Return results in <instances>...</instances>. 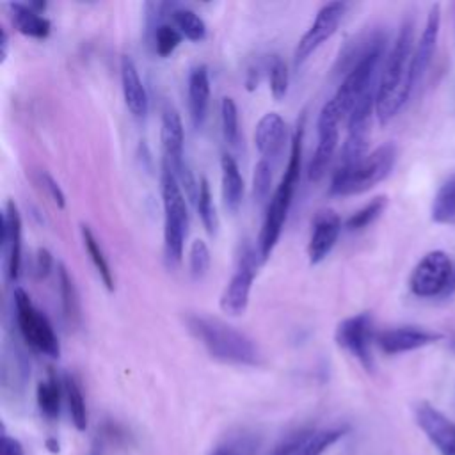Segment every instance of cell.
Returning <instances> with one entry per match:
<instances>
[{
	"instance_id": "6da1fadb",
	"label": "cell",
	"mask_w": 455,
	"mask_h": 455,
	"mask_svg": "<svg viewBox=\"0 0 455 455\" xmlns=\"http://www.w3.org/2000/svg\"><path fill=\"white\" fill-rule=\"evenodd\" d=\"M414 44V21L403 20L379 76L375 116L380 124H387L412 94L409 87V73Z\"/></svg>"
},
{
	"instance_id": "7a4b0ae2",
	"label": "cell",
	"mask_w": 455,
	"mask_h": 455,
	"mask_svg": "<svg viewBox=\"0 0 455 455\" xmlns=\"http://www.w3.org/2000/svg\"><path fill=\"white\" fill-rule=\"evenodd\" d=\"M187 329L206 348V352L222 363L240 366L261 364V352L258 345L242 331L233 325L208 316V315H187Z\"/></svg>"
},
{
	"instance_id": "3957f363",
	"label": "cell",
	"mask_w": 455,
	"mask_h": 455,
	"mask_svg": "<svg viewBox=\"0 0 455 455\" xmlns=\"http://www.w3.org/2000/svg\"><path fill=\"white\" fill-rule=\"evenodd\" d=\"M302 137H304V124H297V130L291 137V146H290V156L286 164V171L274 190L272 197L267 203V212L263 217V224L259 229L258 236V254L261 263L268 259L272 254L283 226L288 217V210L291 204V197L295 192V187L300 178V162H302Z\"/></svg>"
},
{
	"instance_id": "277c9868",
	"label": "cell",
	"mask_w": 455,
	"mask_h": 455,
	"mask_svg": "<svg viewBox=\"0 0 455 455\" xmlns=\"http://www.w3.org/2000/svg\"><path fill=\"white\" fill-rule=\"evenodd\" d=\"M386 55V36L382 32H375L370 46L366 48L363 57L345 73V78L332 98L341 114V119H348L357 101L366 92L379 87V76Z\"/></svg>"
},
{
	"instance_id": "5b68a950",
	"label": "cell",
	"mask_w": 455,
	"mask_h": 455,
	"mask_svg": "<svg viewBox=\"0 0 455 455\" xmlns=\"http://www.w3.org/2000/svg\"><path fill=\"white\" fill-rule=\"evenodd\" d=\"M160 188L164 206V252L171 265H178L188 233V199L165 162L162 165Z\"/></svg>"
},
{
	"instance_id": "8992f818",
	"label": "cell",
	"mask_w": 455,
	"mask_h": 455,
	"mask_svg": "<svg viewBox=\"0 0 455 455\" xmlns=\"http://www.w3.org/2000/svg\"><path fill=\"white\" fill-rule=\"evenodd\" d=\"M396 162V148L387 142L368 153L361 162L347 169H336L329 194L331 196H354L373 188L384 181Z\"/></svg>"
},
{
	"instance_id": "52a82bcc",
	"label": "cell",
	"mask_w": 455,
	"mask_h": 455,
	"mask_svg": "<svg viewBox=\"0 0 455 455\" xmlns=\"http://www.w3.org/2000/svg\"><path fill=\"white\" fill-rule=\"evenodd\" d=\"M12 300L18 331L23 341L36 352L57 359L60 355V343L46 315L34 306L30 295L21 286L14 288Z\"/></svg>"
},
{
	"instance_id": "ba28073f",
	"label": "cell",
	"mask_w": 455,
	"mask_h": 455,
	"mask_svg": "<svg viewBox=\"0 0 455 455\" xmlns=\"http://www.w3.org/2000/svg\"><path fill=\"white\" fill-rule=\"evenodd\" d=\"M453 265L455 263L444 251L435 249L427 252L411 272V291L421 299L444 295L453 272Z\"/></svg>"
},
{
	"instance_id": "9c48e42d",
	"label": "cell",
	"mask_w": 455,
	"mask_h": 455,
	"mask_svg": "<svg viewBox=\"0 0 455 455\" xmlns=\"http://www.w3.org/2000/svg\"><path fill=\"white\" fill-rule=\"evenodd\" d=\"M258 263H261L258 251H254L251 245H245L238 256L236 272L231 275L226 288L222 290L219 300L222 313L229 316H240L245 313Z\"/></svg>"
},
{
	"instance_id": "30bf717a",
	"label": "cell",
	"mask_w": 455,
	"mask_h": 455,
	"mask_svg": "<svg viewBox=\"0 0 455 455\" xmlns=\"http://www.w3.org/2000/svg\"><path fill=\"white\" fill-rule=\"evenodd\" d=\"M373 320L370 313H357L341 320L334 331V339L339 348L348 352L359 364L371 371L373 370V354L371 345L375 341Z\"/></svg>"
},
{
	"instance_id": "8fae6325",
	"label": "cell",
	"mask_w": 455,
	"mask_h": 455,
	"mask_svg": "<svg viewBox=\"0 0 455 455\" xmlns=\"http://www.w3.org/2000/svg\"><path fill=\"white\" fill-rule=\"evenodd\" d=\"M339 119H341V114L334 100L331 98L327 103H323L316 121L318 144L307 167V178L313 183L320 181L325 176V171L334 156V151L338 148V139H339V132H338Z\"/></svg>"
},
{
	"instance_id": "7c38bea8",
	"label": "cell",
	"mask_w": 455,
	"mask_h": 455,
	"mask_svg": "<svg viewBox=\"0 0 455 455\" xmlns=\"http://www.w3.org/2000/svg\"><path fill=\"white\" fill-rule=\"evenodd\" d=\"M347 12V4L345 2H331L325 4L315 16L311 27L304 32V36L299 39L295 53H293V62L295 68L302 66L339 27Z\"/></svg>"
},
{
	"instance_id": "4fadbf2b",
	"label": "cell",
	"mask_w": 455,
	"mask_h": 455,
	"mask_svg": "<svg viewBox=\"0 0 455 455\" xmlns=\"http://www.w3.org/2000/svg\"><path fill=\"white\" fill-rule=\"evenodd\" d=\"M439 32H441V5L434 4L427 14L423 30L414 44V52H412V60H411V73H409V87L411 92L416 89V85L421 82V78L425 76L427 69L432 64L434 53H435V46H437V39H439Z\"/></svg>"
},
{
	"instance_id": "5bb4252c",
	"label": "cell",
	"mask_w": 455,
	"mask_h": 455,
	"mask_svg": "<svg viewBox=\"0 0 455 455\" xmlns=\"http://www.w3.org/2000/svg\"><path fill=\"white\" fill-rule=\"evenodd\" d=\"M414 418L418 427L428 437L441 455H455V423L450 421L439 409L428 402L414 405Z\"/></svg>"
},
{
	"instance_id": "9a60e30c",
	"label": "cell",
	"mask_w": 455,
	"mask_h": 455,
	"mask_svg": "<svg viewBox=\"0 0 455 455\" xmlns=\"http://www.w3.org/2000/svg\"><path fill=\"white\" fill-rule=\"evenodd\" d=\"M443 339L441 332L416 327V325H402L393 329H384L375 334L377 347L389 355L418 350L428 345H434Z\"/></svg>"
},
{
	"instance_id": "2e32d148",
	"label": "cell",
	"mask_w": 455,
	"mask_h": 455,
	"mask_svg": "<svg viewBox=\"0 0 455 455\" xmlns=\"http://www.w3.org/2000/svg\"><path fill=\"white\" fill-rule=\"evenodd\" d=\"M2 252L5 256V272L11 281L20 277L21 270V217L12 199L5 203L0 228Z\"/></svg>"
},
{
	"instance_id": "e0dca14e",
	"label": "cell",
	"mask_w": 455,
	"mask_h": 455,
	"mask_svg": "<svg viewBox=\"0 0 455 455\" xmlns=\"http://www.w3.org/2000/svg\"><path fill=\"white\" fill-rule=\"evenodd\" d=\"M339 233H341V219L334 210L325 208L315 215L313 231L307 243L309 265H318L329 256V252L338 242Z\"/></svg>"
},
{
	"instance_id": "ac0fdd59",
	"label": "cell",
	"mask_w": 455,
	"mask_h": 455,
	"mask_svg": "<svg viewBox=\"0 0 455 455\" xmlns=\"http://www.w3.org/2000/svg\"><path fill=\"white\" fill-rule=\"evenodd\" d=\"M160 140L164 149V162L176 171L185 164L183 148H185V128L181 116L172 105H165L162 110L160 123Z\"/></svg>"
},
{
	"instance_id": "d6986e66",
	"label": "cell",
	"mask_w": 455,
	"mask_h": 455,
	"mask_svg": "<svg viewBox=\"0 0 455 455\" xmlns=\"http://www.w3.org/2000/svg\"><path fill=\"white\" fill-rule=\"evenodd\" d=\"M288 137V128L284 119L277 112H267L256 124L254 130V146L261 158L272 160L277 158L284 148Z\"/></svg>"
},
{
	"instance_id": "ffe728a7",
	"label": "cell",
	"mask_w": 455,
	"mask_h": 455,
	"mask_svg": "<svg viewBox=\"0 0 455 455\" xmlns=\"http://www.w3.org/2000/svg\"><path fill=\"white\" fill-rule=\"evenodd\" d=\"M121 87L124 105L130 110V114L137 119H144L149 110V98L140 80L139 69L130 55L121 57Z\"/></svg>"
},
{
	"instance_id": "44dd1931",
	"label": "cell",
	"mask_w": 455,
	"mask_h": 455,
	"mask_svg": "<svg viewBox=\"0 0 455 455\" xmlns=\"http://www.w3.org/2000/svg\"><path fill=\"white\" fill-rule=\"evenodd\" d=\"M210 103V73L204 64H197L188 75V112L194 128H201L206 121Z\"/></svg>"
},
{
	"instance_id": "7402d4cb",
	"label": "cell",
	"mask_w": 455,
	"mask_h": 455,
	"mask_svg": "<svg viewBox=\"0 0 455 455\" xmlns=\"http://www.w3.org/2000/svg\"><path fill=\"white\" fill-rule=\"evenodd\" d=\"M9 11H11L12 25L20 34L34 39H44L50 36V30H52L50 20L44 18L36 9H32L30 4L14 2V4H9Z\"/></svg>"
},
{
	"instance_id": "603a6c76",
	"label": "cell",
	"mask_w": 455,
	"mask_h": 455,
	"mask_svg": "<svg viewBox=\"0 0 455 455\" xmlns=\"http://www.w3.org/2000/svg\"><path fill=\"white\" fill-rule=\"evenodd\" d=\"M220 183L224 208L229 213H235L243 199V178L236 160L231 155H222L220 158Z\"/></svg>"
},
{
	"instance_id": "cb8c5ba5",
	"label": "cell",
	"mask_w": 455,
	"mask_h": 455,
	"mask_svg": "<svg viewBox=\"0 0 455 455\" xmlns=\"http://www.w3.org/2000/svg\"><path fill=\"white\" fill-rule=\"evenodd\" d=\"M430 217L435 224L455 226V174H451L432 199Z\"/></svg>"
},
{
	"instance_id": "d4e9b609",
	"label": "cell",
	"mask_w": 455,
	"mask_h": 455,
	"mask_svg": "<svg viewBox=\"0 0 455 455\" xmlns=\"http://www.w3.org/2000/svg\"><path fill=\"white\" fill-rule=\"evenodd\" d=\"M62 387L60 382L53 373H50L44 380L37 384L36 398H37V407L43 414L44 419L55 421L60 414V402H62Z\"/></svg>"
},
{
	"instance_id": "484cf974",
	"label": "cell",
	"mask_w": 455,
	"mask_h": 455,
	"mask_svg": "<svg viewBox=\"0 0 455 455\" xmlns=\"http://www.w3.org/2000/svg\"><path fill=\"white\" fill-rule=\"evenodd\" d=\"M80 235H82V240H84V247L89 254V259L92 261L101 283L105 284V288L108 291H114V275H112V268L105 258V252L100 245V242L96 240L94 233L91 231V228L87 224H80Z\"/></svg>"
},
{
	"instance_id": "4316f807",
	"label": "cell",
	"mask_w": 455,
	"mask_h": 455,
	"mask_svg": "<svg viewBox=\"0 0 455 455\" xmlns=\"http://www.w3.org/2000/svg\"><path fill=\"white\" fill-rule=\"evenodd\" d=\"M169 18H171V23L181 32V36L185 39L199 43L206 37V25H204L203 18L197 12H194L192 9L174 5Z\"/></svg>"
},
{
	"instance_id": "83f0119b",
	"label": "cell",
	"mask_w": 455,
	"mask_h": 455,
	"mask_svg": "<svg viewBox=\"0 0 455 455\" xmlns=\"http://www.w3.org/2000/svg\"><path fill=\"white\" fill-rule=\"evenodd\" d=\"M57 281H59V293H60L64 316L69 323H78V320H80L78 291L75 288V283H73L68 268L62 263L57 265Z\"/></svg>"
},
{
	"instance_id": "f1b7e54d",
	"label": "cell",
	"mask_w": 455,
	"mask_h": 455,
	"mask_svg": "<svg viewBox=\"0 0 455 455\" xmlns=\"http://www.w3.org/2000/svg\"><path fill=\"white\" fill-rule=\"evenodd\" d=\"M62 386H64V393H66L71 421H73L76 430L84 432L87 428V421L89 419H87V405H85V398H84L82 387H80L78 380L73 375H66Z\"/></svg>"
},
{
	"instance_id": "f546056e",
	"label": "cell",
	"mask_w": 455,
	"mask_h": 455,
	"mask_svg": "<svg viewBox=\"0 0 455 455\" xmlns=\"http://www.w3.org/2000/svg\"><path fill=\"white\" fill-rule=\"evenodd\" d=\"M196 210L199 213V219L203 222L204 231L213 236L217 233L219 228V217H217V210L213 204V196L210 190V183L204 176H201L199 180V192H197V201H196Z\"/></svg>"
},
{
	"instance_id": "4dcf8cb0",
	"label": "cell",
	"mask_w": 455,
	"mask_h": 455,
	"mask_svg": "<svg viewBox=\"0 0 455 455\" xmlns=\"http://www.w3.org/2000/svg\"><path fill=\"white\" fill-rule=\"evenodd\" d=\"M387 206V197L386 196H377L371 201H368L363 208H359L357 212H354L347 220H345V228L348 231H361L368 226H371L386 210Z\"/></svg>"
},
{
	"instance_id": "1f68e13d",
	"label": "cell",
	"mask_w": 455,
	"mask_h": 455,
	"mask_svg": "<svg viewBox=\"0 0 455 455\" xmlns=\"http://www.w3.org/2000/svg\"><path fill=\"white\" fill-rule=\"evenodd\" d=\"M151 44L156 52V55L160 57H169L183 41L181 32L172 25V23H162L155 28V32L151 34Z\"/></svg>"
},
{
	"instance_id": "d6a6232c",
	"label": "cell",
	"mask_w": 455,
	"mask_h": 455,
	"mask_svg": "<svg viewBox=\"0 0 455 455\" xmlns=\"http://www.w3.org/2000/svg\"><path fill=\"white\" fill-rule=\"evenodd\" d=\"M220 124H222V135L224 140L229 146H236L240 139V128H238V107L233 98L226 96L220 101Z\"/></svg>"
},
{
	"instance_id": "836d02e7",
	"label": "cell",
	"mask_w": 455,
	"mask_h": 455,
	"mask_svg": "<svg viewBox=\"0 0 455 455\" xmlns=\"http://www.w3.org/2000/svg\"><path fill=\"white\" fill-rule=\"evenodd\" d=\"M268 80H270V92L274 100H283L288 92V84H290V75L286 62L274 55L268 62Z\"/></svg>"
},
{
	"instance_id": "e575fe53",
	"label": "cell",
	"mask_w": 455,
	"mask_h": 455,
	"mask_svg": "<svg viewBox=\"0 0 455 455\" xmlns=\"http://www.w3.org/2000/svg\"><path fill=\"white\" fill-rule=\"evenodd\" d=\"M210 249L206 245L204 240L197 238L192 242L190 251H188V268H190V275L192 279L199 281L206 275L208 268H210Z\"/></svg>"
},
{
	"instance_id": "d590c367",
	"label": "cell",
	"mask_w": 455,
	"mask_h": 455,
	"mask_svg": "<svg viewBox=\"0 0 455 455\" xmlns=\"http://www.w3.org/2000/svg\"><path fill=\"white\" fill-rule=\"evenodd\" d=\"M272 187V164L265 158H261L254 165L252 174V197L256 203H265L268 199Z\"/></svg>"
},
{
	"instance_id": "8d00e7d4",
	"label": "cell",
	"mask_w": 455,
	"mask_h": 455,
	"mask_svg": "<svg viewBox=\"0 0 455 455\" xmlns=\"http://www.w3.org/2000/svg\"><path fill=\"white\" fill-rule=\"evenodd\" d=\"M313 432V428H300L295 432L286 434L270 451L268 455H297V451L300 450V446L306 443V439L309 437V434Z\"/></svg>"
},
{
	"instance_id": "74e56055",
	"label": "cell",
	"mask_w": 455,
	"mask_h": 455,
	"mask_svg": "<svg viewBox=\"0 0 455 455\" xmlns=\"http://www.w3.org/2000/svg\"><path fill=\"white\" fill-rule=\"evenodd\" d=\"M52 267H53V258H52V252L44 247H39L37 252H36V258H34V275L37 279H46L48 274L52 272Z\"/></svg>"
},
{
	"instance_id": "f35d334b",
	"label": "cell",
	"mask_w": 455,
	"mask_h": 455,
	"mask_svg": "<svg viewBox=\"0 0 455 455\" xmlns=\"http://www.w3.org/2000/svg\"><path fill=\"white\" fill-rule=\"evenodd\" d=\"M39 178H41L43 188L46 190V194L50 196V199H52L59 208H64V206H66V196H64L62 188L59 187V183H57L48 172H41Z\"/></svg>"
},
{
	"instance_id": "ab89813d",
	"label": "cell",
	"mask_w": 455,
	"mask_h": 455,
	"mask_svg": "<svg viewBox=\"0 0 455 455\" xmlns=\"http://www.w3.org/2000/svg\"><path fill=\"white\" fill-rule=\"evenodd\" d=\"M258 444H259V441L254 435L243 434L235 443H231L233 455H256L258 453Z\"/></svg>"
},
{
	"instance_id": "60d3db41",
	"label": "cell",
	"mask_w": 455,
	"mask_h": 455,
	"mask_svg": "<svg viewBox=\"0 0 455 455\" xmlns=\"http://www.w3.org/2000/svg\"><path fill=\"white\" fill-rule=\"evenodd\" d=\"M2 455H23V446L18 439L4 434L2 437Z\"/></svg>"
},
{
	"instance_id": "b9f144b4",
	"label": "cell",
	"mask_w": 455,
	"mask_h": 455,
	"mask_svg": "<svg viewBox=\"0 0 455 455\" xmlns=\"http://www.w3.org/2000/svg\"><path fill=\"white\" fill-rule=\"evenodd\" d=\"M259 78H261V66H259V64H256L254 68H251V69L247 71V78H245V85H247V89H249V91L256 89V87H258V84H259Z\"/></svg>"
},
{
	"instance_id": "7bdbcfd3",
	"label": "cell",
	"mask_w": 455,
	"mask_h": 455,
	"mask_svg": "<svg viewBox=\"0 0 455 455\" xmlns=\"http://www.w3.org/2000/svg\"><path fill=\"white\" fill-rule=\"evenodd\" d=\"M103 446H105V435L100 434L94 437L92 444H91V450L87 455H103Z\"/></svg>"
},
{
	"instance_id": "ee69618b",
	"label": "cell",
	"mask_w": 455,
	"mask_h": 455,
	"mask_svg": "<svg viewBox=\"0 0 455 455\" xmlns=\"http://www.w3.org/2000/svg\"><path fill=\"white\" fill-rule=\"evenodd\" d=\"M0 48H2V52H0V62H4L5 59H7V50H9V36H7V32L2 28V39H0Z\"/></svg>"
},
{
	"instance_id": "f6af8a7d",
	"label": "cell",
	"mask_w": 455,
	"mask_h": 455,
	"mask_svg": "<svg viewBox=\"0 0 455 455\" xmlns=\"http://www.w3.org/2000/svg\"><path fill=\"white\" fill-rule=\"evenodd\" d=\"M210 455H233V446L231 444H220Z\"/></svg>"
},
{
	"instance_id": "bcb514c9",
	"label": "cell",
	"mask_w": 455,
	"mask_h": 455,
	"mask_svg": "<svg viewBox=\"0 0 455 455\" xmlns=\"http://www.w3.org/2000/svg\"><path fill=\"white\" fill-rule=\"evenodd\" d=\"M453 291H455V265H453V272H451L450 283H448V286H446V291H444V295H443V297H446V295H451Z\"/></svg>"
}]
</instances>
